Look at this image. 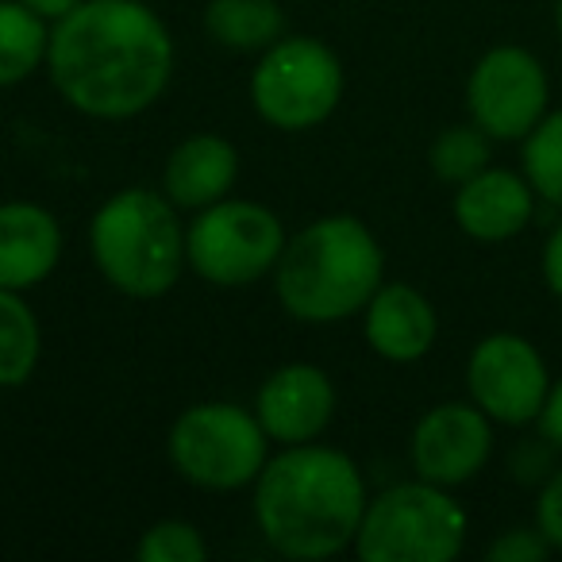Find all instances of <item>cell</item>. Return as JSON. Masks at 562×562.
<instances>
[{"instance_id": "1", "label": "cell", "mask_w": 562, "mask_h": 562, "mask_svg": "<svg viewBox=\"0 0 562 562\" xmlns=\"http://www.w3.org/2000/svg\"><path fill=\"white\" fill-rule=\"evenodd\" d=\"M50 86L89 120L143 116L173 78V40L143 0H81L50 27Z\"/></svg>"}, {"instance_id": "2", "label": "cell", "mask_w": 562, "mask_h": 562, "mask_svg": "<svg viewBox=\"0 0 562 562\" xmlns=\"http://www.w3.org/2000/svg\"><path fill=\"white\" fill-rule=\"evenodd\" d=\"M367 501V482L351 454L316 439L281 447L255 477V524L281 559L321 562L347 551Z\"/></svg>"}, {"instance_id": "3", "label": "cell", "mask_w": 562, "mask_h": 562, "mask_svg": "<svg viewBox=\"0 0 562 562\" xmlns=\"http://www.w3.org/2000/svg\"><path fill=\"white\" fill-rule=\"evenodd\" d=\"M385 281V255L359 216H321L285 239L273 266V293L301 324H339L359 316Z\"/></svg>"}, {"instance_id": "4", "label": "cell", "mask_w": 562, "mask_h": 562, "mask_svg": "<svg viewBox=\"0 0 562 562\" xmlns=\"http://www.w3.org/2000/svg\"><path fill=\"white\" fill-rule=\"evenodd\" d=\"M178 204L143 186L112 193L89 220V250L112 290L132 301H158L178 285L186 258V227Z\"/></svg>"}, {"instance_id": "5", "label": "cell", "mask_w": 562, "mask_h": 562, "mask_svg": "<svg viewBox=\"0 0 562 562\" xmlns=\"http://www.w3.org/2000/svg\"><path fill=\"white\" fill-rule=\"evenodd\" d=\"M467 508L451 490L416 477L367 501L351 547L362 562H451L467 547Z\"/></svg>"}, {"instance_id": "6", "label": "cell", "mask_w": 562, "mask_h": 562, "mask_svg": "<svg viewBox=\"0 0 562 562\" xmlns=\"http://www.w3.org/2000/svg\"><path fill=\"white\" fill-rule=\"evenodd\" d=\"M170 467L196 490L232 493L255 485L270 459V436L255 413L232 401H201L173 420L166 436Z\"/></svg>"}, {"instance_id": "7", "label": "cell", "mask_w": 562, "mask_h": 562, "mask_svg": "<svg viewBox=\"0 0 562 562\" xmlns=\"http://www.w3.org/2000/svg\"><path fill=\"white\" fill-rule=\"evenodd\" d=\"M344 101V63L313 35H281L250 74V104L278 132H313Z\"/></svg>"}, {"instance_id": "8", "label": "cell", "mask_w": 562, "mask_h": 562, "mask_svg": "<svg viewBox=\"0 0 562 562\" xmlns=\"http://www.w3.org/2000/svg\"><path fill=\"white\" fill-rule=\"evenodd\" d=\"M285 250V227L278 212L258 201H224L209 204L186 227L189 270L216 290H243L273 273Z\"/></svg>"}, {"instance_id": "9", "label": "cell", "mask_w": 562, "mask_h": 562, "mask_svg": "<svg viewBox=\"0 0 562 562\" xmlns=\"http://www.w3.org/2000/svg\"><path fill=\"white\" fill-rule=\"evenodd\" d=\"M467 109L493 143H524V135L551 112L543 63L516 43L485 50L467 78Z\"/></svg>"}, {"instance_id": "10", "label": "cell", "mask_w": 562, "mask_h": 562, "mask_svg": "<svg viewBox=\"0 0 562 562\" xmlns=\"http://www.w3.org/2000/svg\"><path fill=\"white\" fill-rule=\"evenodd\" d=\"M467 390L470 401L493 424L524 428V424H536L543 413L551 374L531 339L516 336V331H493L470 351Z\"/></svg>"}, {"instance_id": "11", "label": "cell", "mask_w": 562, "mask_h": 562, "mask_svg": "<svg viewBox=\"0 0 562 562\" xmlns=\"http://www.w3.org/2000/svg\"><path fill=\"white\" fill-rule=\"evenodd\" d=\"M413 470L416 477L443 490L474 482L493 454V420L474 401H443L428 408L413 428Z\"/></svg>"}, {"instance_id": "12", "label": "cell", "mask_w": 562, "mask_h": 562, "mask_svg": "<svg viewBox=\"0 0 562 562\" xmlns=\"http://www.w3.org/2000/svg\"><path fill=\"white\" fill-rule=\"evenodd\" d=\"M336 385L313 362H290L266 374L255 393V416L270 443H313L336 420Z\"/></svg>"}, {"instance_id": "13", "label": "cell", "mask_w": 562, "mask_h": 562, "mask_svg": "<svg viewBox=\"0 0 562 562\" xmlns=\"http://www.w3.org/2000/svg\"><path fill=\"white\" fill-rule=\"evenodd\" d=\"M362 336L378 359L397 367L420 362L439 336L436 305L408 281H382L370 305L362 308Z\"/></svg>"}, {"instance_id": "14", "label": "cell", "mask_w": 562, "mask_h": 562, "mask_svg": "<svg viewBox=\"0 0 562 562\" xmlns=\"http://www.w3.org/2000/svg\"><path fill=\"white\" fill-rule=\"evenodd\" d=\"M536 189L524 173L485 166L470 181H462L454 193V224L462 235L477 243H505L516 239L536 216Z\"/></svg>"}, {"instance_id": "15", "label": "cell", "mask_w": 562, "mask_h": 562, "mask_svg": "<svg viewBox=\"0 0 562 562\" xmlns=\"http://www.w3.org/2000/svg\"><path fill=\"white\" fill-rule=\"evenodd\" d=\"M63 227L55 212L32 201L0 204V290L27 293L58 270Z\"/></svg>"}, {"instance_id": "16", "label": "cell", "mask_w": 562, "mask_h": 562, "mask_svg": "<svg viewBox=\"0 0 562 562\" xmlns=\"http://www.w3.org/2000/svg\"><path fill=\"white\" fill-rule=\"evenodd\" d=\"M235 181H239V150L227 143L224 135H189L170 150L162 170V193L170 196L178 209L201 212L209 204L232 196Z\"/></svg>"}, {"instance_id": "17", "label": "cell", "mask_w": 562, "mask_h": 562, "mask_svg": "<svg viewBox=\"0 0 562 562\" xmlns=\"http://www.w3.org/2000/svg\"><path fill=\"white\" fill-rule=\"evenodd\" d=\"M204 32L235 55H262L285 35V12L278 0H209Z\"/></svg>"}, {"instance_id": "18", "label": "cell", "mask_w": 562, "mask_h": 562, "mask_svg": "<svg viewBox=\"0 0 562 562\" xmlns=\"http://www.w3.org/2000/svg\"><path fill=\"white\" fill-rule=\"evenodd\" d=\"M50 20L20 0H0V89H12L47 66Z\"/></svg>"}, {"instance_id": "19", "label": "cell", "mask_w": 562, "mask_h": 562, "mask_svg": "<svg viewBox=\"0 0 562 562\" xmlns=\"http://www.w3.org/2000/svg\"><path fill=\"white\" fill-rule=\"evenodd\" d=\"M43 331L24 293L0 290V390H20L35 374Z\"/></svg>"}, {"instance_id": "20", "label": "cell", "mask_w": 562, "mask_h": 562, "mask_svg": "<svg viewBox=\"0 0 562 562\" xmlns=\"http://www.w3.org/2000/svg\"><path fill=\"white\" fill-rule=\"evenodd\" d=\"M428 162L439 181L459 189L462 181H470L474 173H482L493 162V139L474 120L470 124H451L431 139Z\"/></svg>"}, {"instance_id": "21", "label": "cell", "mask_w": 562, "mask_h": 562, "mask_svg": "<svg viewBox=\"0 0 562 562\" xmlns=\"http://www.w3.org/2000/svg\"><path fill=\"white\" fill-rule=\"evenodd\" d=\"M524 178L531 181L539 201L562 209V109L547 112L524 135Z\"/></svg>"}, {"instance_id": "22", "label": "cell", "mask_w": 562, "mask_h": 562, "mask_svg": "<svg viewBox=\"0 0 562 562\" xmlns=\"http://www.w3.org/2000/svg\"><path fill=\"white\" fill-rule=\"evenodd\" d=\"M135 559L139 562H204L209 559V543L189 520H158L135 543Z\"/></svg>"}, {"instance_id": "23", "label": "cell", "mask_w": 562, "mask_h": 562, "mask_svg": "<svg viewBox=\"0 0 562 562\" xmlns=\"http://www.w3.org/2000/svg\"><path fill=\"white\" fill-rule=\"evenodd\" d=\"M551 554V543L539 528H508L490 543L485 559L490 562H543Z\"/></svg>"}, {"instance_id": "24", "label": "cell", "mask_w": 562, "mask_h": 562, "mask_svg": "<svg viewBox=\"0 0 562 562\" xmlns=\"http://www.w3.org/2000/svg\"><path fill=\"white\" fill-rule=\"evenodd\" d=\"M536 528L551 543V551H562V467H554L539 485L536 501Z\"/></svg>"}, {"instance_id": "25", "label": "cell", "mask_w": 562, "mask_h": 562, "mask_svg": "<svg viewBox=\"0 0 562 562\" xmlns=\"http://www.w3.org/2000/svg\"><path fill=\"white\" fill-rule=\"evenodd\" d=\"M554 459H559V451H554L547 439H543V447H539V439H536V443H524L520 451L513 454V470L524 482H543L554 470Z\"/></svg>"}, {"instance_id": "26", "label": "cell", "mask_w": 562, "mask_h": 562, "mask_svg": "<svg viewBox=\"0 0 562 562\" xmlns=\"http://www.w3.org/2000/svg\"><path fill=\"white\" fill-rule=\"evenodd\" d=\"M536 428H539V436H543L547 443L562 454V378L559 382H551V393H547L543 413H539Z\"/></svg>"}, {"instance_id": "27", "label": "cell", "mask_w": 562, "mask_h": 562, "mask_svg": "<svg viewBox=\"0 0 562 562\" xmlns=\"http://www.w3.org/2000/svg\"><path fill=\"white\" fill-rule=\"evenodd\" d=\"M543 281L547 290L562 301V220L551 227V235L543 243Z\"/></svg>"}, {"instance_id": "28", "label": "cell", "mask_w": 562, "mask_h": 562, "mask_svg": "<svg viewBox=\"0 0 562 562\" xmlns=\"http://www.w3.org/2000/svg\"><path fill=\"white\" fill-rule=\"evenodd\" d=\"M20 4H27L32 12H40L43 20H50V24H55V20H63L66 12L78 9L81 0H20Z\"/></svg>"}, {"instance_id": "29", "label": "cell", "mask_w": 562, "mask_h": 562, "mask_svg": "<svg viewBox=\"0 0 562 562\" xmlns=\"http://www.w3.org/2000/svg\"><path fill=\"white\" fill-rule=\"evenodd\" d=\"M554 27H559V40H562V0L554 4Z\"/></svg>"}]
</instances>
